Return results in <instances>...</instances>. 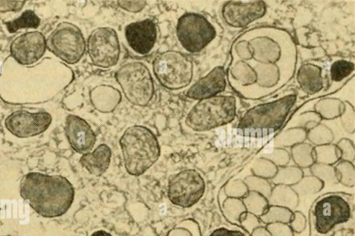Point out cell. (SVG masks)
<instances>
[{
	"label": "cell",
	"mask_w": 355,
	"mask_h": 236,
	"mask_svg": "<svg viewBox=\"0 0 355 236\" xmlns=\"http://www.w3.org/2000/svg\"><path fill=\"white\" fill-rule=\"evenodd\" d=\"M226 73L232 89L241 96L259 99L277 92L293 77L297 49L285 30L257 27L234 42Z\"/></svg>",
	"instance_id": "obj_1"
},
{
	"label": "cell",
	"mask_w": 355,
	"mask_h": 236,
	"mask_svg": "<svg viewBox=\"0 0 355 236\" xmlns=\"http://www.w3.org/2000/svg\"><path fill=\"white\" fill-rule=\"evenodd\" d=\"M19 192L36 213L46 218L65 214L75 196L73 185L65 177L35 171L22 177Z\"/></svg>",
	"instance_id": "obj_2"
},
{
	"label": "cell",
	"mask_w": 355,
	"mask_h": 236,
	"mask_svg": "<svg viewBox=\"0 0 355 236\" xmlns=\"http://www.w3.org/2000/svg\"><path fill=\"white\" fill-rule=\"evenodd\" d=\"M119 144L125 170L132 176L144 174L160 155L157 137L144 126L128 127L121 135Z\"/></svg>",
	"instance_id": "obj_3"
},
{
	"label": "cell",
	"mask_w": 355,
	"mask_h": 236,
	"mask_svg": "<svg viewBox=\"0 0 355 236\" xmlns=\"http://www.w3.org/2000/svg\"><path fill=\"white\" fill-rule=\"evenodd\" d=\"M236 115L235 97L219 94L199 100L188 112L185 124L194 131H208L231 123Z\"/></svg>",
	"instance_id": "obj_4"
},
{
	"label": "cell",
	"mask_w": 355,
	"mask_h": 236,
	"mask_svg": "<svg viewBox=\"0 0 355 236\" xmlns=\"http://www.w3.org/2000/svg\"><path fill=\"white\" fill-rule=\"evenodd\" d=\"M296 100L297 96L291 94L254 106L243 114L238 123V128L244 130H277L286 119Z\"/></svg>",
	"instance_id": "obj_5"
},
{
	"label": "cell",
	"mask_w": 355,
	"mask_h": 236,
	"mask_svg": "<svg viewBox=\"0 0 355 236\" xmlns=\"http://www.w3.org/2000/svg\"><path fill=\"white\" fill-rule=\"evenodd\" d=\"M115 78L125 98L132 104L144 107L152 101L155 86L148 67L139 61H130L121 65Z\"/></svg>",
	"instance_id": "obj_6"
},
{
	"label": "cell",
	"mask_w": 355,
	"mask_h": 236,
	"mask_svg": "<svg viewBox=\"0 0 355 236\" xmlns=\"http://www.w3.org/2000/svg\"><path fill=\"white\" fill-rule=\"evenodd\" d=\"M153 70L163 87L170 90H178L191 83L193 65L189 55L170 50L162 52L154 58Z\"/></svg>",
	"instance_id": "obj_7"
},
{
	"label": "cell",
	"mask_w": 355,
	"mask_h": 236,
	"mask_svg": "<svg viewBox=\"0 0 355 236\" xmlns=\"http://www.w3.org/2000/svg\"><path fill=\"white\" fill-rule=\"evenodd\" d=\"M46 49L69 65L78 62L85 54L86 42L81 30L74 24L61 22L46 39Z\"/></svg>",
	"instance_id": "obj_8"
},
{
	"label": "cell",
	"mask_w": 355,
	"mask_h": 236,
	"mask_svg": "<svg viewBox=\"0 0 355 236\" xmlns=\"http://www.w3.org/2000/svg\"><path fill=\"white\" fill-rule=\"evenodd\" d=\"M214 26L202 15L186 12L178 19L176 35L182 47L189 53L203 50L216 37Z\"/></svg>",
	"instance_id": "obj_9"
},
{
	"label": "cell",
	"mask_w": 355,
	"mask_h": 236,
	"mask_svg": "<svg viewBox=\"0 0 355 236\" xmlns=\"http://www.w3.org/2000/svg\"><path fill=\"white\" fill-rule=\"evenodd\" d=\"M205 191V183L198 171L184 169L170 178L167 185V196L178 206L190 208L197 203Z\"/></svg>",
	"instance_id": "obj_10"
},
{
	"label": "cell",
	"mask_w": 355,
	"mask_h": 236,
	"mask_svg": "<svg viewBox=\"0 0 355 236\" xmlns=\"http://www.w3.org/2000/svg\"><path fill=\"white\" fill-rule=\"evenodd\" d=\"M87 51L94 65L101 68L116 65L121 53L116 31L110 27H98L93 30L87 38Z\"/></svg>",
	"instance_id": "obj_11"
},
{
	"label": "cell",
	"mask_w": 355,
	"mask_h": 236,
	"mask_svg": "<svg viewBox=\"0 0 355 236\" xmlns=\"http://www.w3.org/2000/svg\"><path fill=\"white\" fill-rule=\"evenodd\" d=\"M315 230L326 234L338 224L347 221L351 217L348 202L336 194L329 195L319 200L314 206Z\"/></svg>",
	"instance_id": "obj_12"
},
{
	"label": "cell",
	"mask_w": 355,
	"mask_h": 236,
	"mask_svg": "<svg viewBox=\"0 0 355 236\" xmlns=\"http://www.w3.org/2000/svg\"><path fill=\"white\" fill-rule=\"evenodd\" d=\"M51 122L52 117L48 112H31L26 110H17L6 118L4 125L14 136L27 138L44 133Z\"/></svg>",
	"instance_id": "obj_13"
},
{
	"label": "cell",
	"mask_w": 355,
	"mask_h": 236,
	"mask_svg": "<svg viewBox=\"0 0 355 236\" xmlns=\"http://www.w3.org/2000/svg\"><path fill=\"white\" fill-rule=\"evenodd\" d=\"M46 49V38L38 31H28L18 35L10 46V56L21 65L36 63L43 57Z\"/></svg>",
	"instance_id": "obj_14"
},
{
	"label": "cell",
	"mask_w": 355,
	"mask_h": 236,
	"mask_svg": "<svg viewBox=\"0 0 355 236\" xmlns=\"http://www.w3.org/2000/svg\"><path fill=\"white\" fill-rule=\"evenodd\" d=\"M266 12L263 1H228L222 8V17L227 25L232 28H244L261 18Z\"/></svg>",
	"instance_id": "obj_15"
},
{
	"label": "cell",
	"mask_w": 355,
	"mask_h": 236,
	"mask_svg": "<svg viewBox=\"0 0 355 236\" xmlns=\"http://www.w3.org/2000/svg\"><path fill=\"white\" fill-rule=\"evenodd\" d=\"M124 35L128 44L135 53L146 55L156 43L157 25L151 19L131 22L125 26Z\"/></svg>",
	"instance_id": "obj_16"
},
{
	"label": "cell",
	"mask_w": 355,
	"mask_h": 236,
	"mask_svg": "<svg viewBox=\"0 0 355 236\" xmlns=\"http://www.w3.org/2000/svg\"><path fill=\"white\" fill-rule=\"evenodd\" d=\"M64 132L72 149L82 155L90 152L96 141V134L91 126L76 115L67 116Z\"/></svg>",
	"instance_id": "obj_17"
},
{
	"label": "cell",
	"mask_w": 355,
	"mask_h": 236,
	"mask_svg": "<svg viewBox=\"0 0 355 236\" xmlns=\"http://www.w3.org/2000/svg\"><path fill=\"white\" fill-rule=\"evenodd\" d=\"M226 86V71L223 67L216 66L192 85L186 95L199 101L219 95L225 91Z\"/></svg>",
	"instance_id": "obj_18"
},
{
	"label": "cell",
	"mask_w": 355,
	"mask_h": 236,
	"mask_svg": "<svg viewBox=\"0 0 355 236\" xmlns=\"http://www.w3.org/2000/svg\"><path fill=\"white\" fill-rule=\"evenodd\" d=\"M112 151L105 144H99L93 151L83 154L79 162L90 174L101 176L109 168Z\"/></svg>",
	"instance_id": "obj_19"
},
{
	"label": "cell",
	"mask_w": 355,
	"mask_h": 236,
	"mask_svg": "<svg viewBox=\"0 0 355 236\" xmlns=\"http://www.w3.org/2000/svg\"><path fill=\"white\" fill-rule=\"evenodd\" d=\"M296 78L301 90L306 94H315L322 90L324 86L322 68L313 63L301 65L297 71Z\"/></svg>",
	"instance_id": "obj_20"
},
{
	"label": "cell",
	"mask_w": 355,
	"mask_h": 236,
	"mask_svg": "<svg viewBox=\"0 0 355 236\" xmlns=\"http://www.w3.org/2000/svg\"><path fill=\"white\" fill-rule=\"evenodd\" d=\"M90 101L93 106L101 112H111L120 103V91L108 85L95 86L89 92Z\"/></svg>",
	"instance_id": "obj_21"
},
{
	"label": "cell",
	"mask_w": 355,
	"mask_h": 236,
	"mask_svg": "<svg viewBox=\"0 0 355 236\" xmlns=\"http://www.w3.org/2000/svg\"><path fill=\"white\" fill-rule=\"evenodd\" d=\"M270 205L284 207L293 210L298 205L299 196L291 186L276 185L268 199Z\"/></svg>",
	"instance_id": "obj_22"
},
{
	"label": "cell",
	"mask_w": 355,
	"mask_h": 236,
	"mask_svg": "<svg viewBox=\"0 0 355 236\" xmlns=\"http://www.w3.org/2000/svg\"><path fill=\"white\" fill-rule=\"evenodd\" d=\"M313 109L322 119H334L343 112L344 102L337 98H324L315 103Z\"/></svg>",
	"instance_id": "obj_23"
},
{
	"label": "cell",
	"mask_w": 355,
	"mask_h": 236,
	"mask_svg": "<svg viewBox=\"0 0 355 236\" xmlns=\"http://www.w3.org/2000/svg\"><path fill=\"white\" fill-rule=\"evenodd\" d=\"M306 140V130L300 127H289L277 134L273 140L275 148L292 147Z\"/></svg>",
	"instance_id": "obj_24"
},
{
	"label": "cell",
	"mask_w": 355,
	"mask_h": 236,
	"mask_svg": "<svg viewBox=\"0 0 355 236\" xmlns=\"http://www.w3.org/2000/svg\"><path fill=\"white\" fill-rule=\"evenodd\" d=\"M314 146L305 142L294 145L291 148V158L295 166L302 169L309 168L315 163Z\"/></svg>",
	"instance_id": "obj_25"
},
{
	"label": "cell",
	"mask_w": 355,
	"mask_h": 236,
	"mask_svg": "<svg viewBox=\"0 0 355 236\" xmlns=\"http://www.w3.org/2000/svg\"><path fill=\"white\" fill-rule=\"evenodd\" d=\"M40 22V18L33 10H26L18 17L4 24L10 33H15L19 29L37 28Z\"/></svg>",
	"instance_id": "obj_26"
},
{
	"label": "cell",
	"mask_w": 355,
	"mask_h": 236,
	"mask_svg": "<svg viewBox=\"0 0 355 236\" xmlns=\"http://www.w3.org/2000/svg\"><path fill=\"white\" fill-rule=\"evenodd\" d=\"M304 176L302 169L297 166L278 167L276 174L270 179V183L276 185L293 186Z\"/></svg>",
	"instance_id": "obj_27"
},
{
	"label": "cell",
	"mask_w": 355,
	"mask_h": 236,
	"mask_svg": "<svg viewBox=\"0 0 355 236\" xmlns=\"http://www.w3.org/2000/svg\"><path fill=\"white\" fill-rule=\"evenodd\" d=\"M313 151L315 162L334 165L340 160V152L336 144L315 146Z\"/></svg>",
	"instance_id": "obj_28"
},
{
	"label": "cell",
	"mask_w": 355,
	"mask_h": 236,
	"mask_svg": "<svg viewBox=\"0 0 355 236\" xmlns=\"http://www.w3.org/2000/svg\"><path fill=\"white\" fill-rule=\"evenodd\" d=\"M241 200L246 211L256 216L262 215L269 206L268 199L263 195L254 191H248Z\"/></svg>",
	"instance_id": "obj_29"
},
{
	"label": "cell",
	"mask_w": 355,
	"mask_h": 236,
	"mask_svg": "<svg viewBox=\"0 0 355 236\" xmlns=\"http://www.w3.org/2000/svg\"><path fill=\"white\" fill-rule=\"evenodd\" d=\"M306 139L315 146L331 144L334 139V135L327 126L319 123L306 131Z\"/></svg>",
	"instance_id": "obj_30"
},
{
	"label": "cell",
	"mask_w": 355,
	"mask_h": 236,
	"mask_svg": "<svg viewBox=\"0 0 355 236\" xmlns=\"http://www.w3.org/2000/svg\"><path fill=\"white\" fill-rule=\"evenodd\" d=\"M354 69V62L344 59L337 60L330 66V78L332 82L340 83L352 75Z\"/></svg>",
	"instance_id": "obj_31"
},
{
	"label": "cell",
	"mask_w": 355,
	"mask_h": 236,
	"mask_svg": "<svg viewBox=\"0 0 355 236\" xmlns=\"http://www.w3.org/2000/svg\"><path fill=\"white\" fill-rule=\"evenodd\" d=\"M291 187L299 196H308L320 192L324 184L314 176L310 175L304 176L298 183Z\"/></svg>",
	"instance_id": "obj_32"
},
{
	"label": "cell",
	"mask_w": 355,
	"mask_h": 236,
	"mask_svg": "<svg viewBox=\"0 0 355 236\" xmlns=\"http://www.w3.org/2000/svg\"><path fill=\"white\" fill-rule=\"evenodd\" d=\"M311 175L314 176L324 184L336 185L338 183L336 169L334 165L313 163L310 167Z\"/></svg>",
	"instance_id": "obj_33"
},
{
	"label": "cell",
	"mask_w": 355,
	"mask_h": 236,
	"mask_svg": "<svg viewBox=\"0 0 355 236\" xmlns=\"http://www.w3.org/2000/svg\"><path fill=\"white\" fill-rule=\"evenodd\" d=\"M293 213L288 208L270 205L266 212L261 215V219L265 223H287L291 221Z\"/></svg>",
	"instance_id": "obj_34"
},
{
	"label": "cell",
	"mask_w": 355,
	"mask_h": 236,
	"mask_svg": "<svg viewBox=\"0 0 355 236\" xmlns=\"http://www.w3.org/2000/svg\"><path fill=\"white\" fill-rule=\"evenodd\" d=\"M338 183L352 187L355 185V169L352 162L339 160L334 166Z\"/></svg>",
	"instance_id": "obj_35"
},
{
	"label": "cell",
	"mask_w": 355,
	"mask_h": 236,
	"mask_svg": "<svg viewBox=\"0 0 355 236\" xmlns=\"http://www.w3.org/2000/svg\"><path fill=\"white\" fill-rule=\"evenodd\" d=\"M277 169L271 161L261 157L252 164L251 171L254 176L270 180L276 174Z\"/></svg>",
	"instance_id": "obj_36"
},
{
	"label": "cell",
	"mask_w": 355,
	"mask_h": 236,
	"mask_svg": "<svg viewBox=\"0 0 355 236\" xmlns=\"http://www.w3.org/2000/svg\"><path fill=\"white\" fill-rule=\"evenodd\" d=\"M248 191H254L263 195L267 199L270 195L272 191L271 183L266 179L254 175L247 176L244 179Z\"/></svg>",
	"instance_id": "obj_37"
},
{
	"label": "cell",
	"mask_w": 355,
	"mask_h": 236,
	"mask_svg": "<svg viewBox=\"0 0 355 236\" xmlns=\"http://www.w3.org/2000/svg\"><path fill=\"white\" fill-rule=\"evenodd\" d=\"M223 211L229 220L235 221L246 210L241 199L227 197L223 203Z\"/></svg>",
	"instance_id": "obj_38"
},
{
	"label": "cell",
	"mask_w": 355,
	"mask_h": 236,
	"mask_svg": "<svg viewBox=\"0 0 355 236\" xmlns=\"http://www.w3.org/2000/svg\"><path fill=\"white\" fill-rule=\"evenodd\" d=\"M224 192L227 197L242 199L248 192V189L243 180L232 179L225 184Z\"/></svg>",
	"instance_id": "obj_39"
},
{
	"label": "cell",
	"mask_w": 355,
	"mask_h": 236,
	"mask_svg": "<svg viewBox=\"0 0 355 236\" xmlns=\"http://www.w3.org/2000/svg\"><path fill=\"white\" fill-rule=\"evenodd\" d=\"M322 119L315 111H308L297 116L291 127H300L306 131L320 123Z\"/></svg>",
	"instance_id": "obj_40"
},
{
	"label": "cell",
	"mask_w": 355,
	"mask_h": 236,
	"mask_svg": "<svg viewBox=\"0 0 355 236\" xmlns=\"http://www.w3.org/2000/svg\"><path fill=\"white\" fill-rule=\"evenodd\" d=\"M344 102V109L340 115V121L345 130L352 134L355 131V112L354 106L348 101Z\"/></svg>",
	"instance_id": "obj_41"
},
{
	"label": "cell",
	"mask_w": 355,
	"mask_h": 236,
	"mask_svg": "<svg viewBox=\"0 0 355 236\" xmlns=\"http://www.w3.org/2000/svg\"><path fill=\"white\" fill-rule=\"evenodd\" d=\"M277 167L287 166L291 160L290 153L284 148H274L272 152L263 155Z\"/></svg>",
	"instance_id": "obj_42"
},
{
	"label": "cell",
	"mask_w": 355,
	"mask_h": 236,
	"mask_svg": "<svg viewBox=\"0 0 355 236\" xmlns=\"http://www.w3.org/2000/svg\"><path fill=\"white\" fill-rule=\"evenodd\" d=\"M336 146L340 152V160L353 162L355 158L354 145L348 138H342L337 143Z\"/></svg>",
	"instance_id": "obj_43"
},
{
	"label": "cell",
	"mask_w": 355,
	"mask_h": 236,
	"mask_svg": "<svg viewBox=\"0 0 355 236\" xmlns=\"http://www.w3.org/2000/svg\"><path fill=\"white\" fill-rule=\"evenodd\" d=\"M268 230L272 236H291L290 228L284 223L275 222L268 226Z\"/></svg>",
	"instance_id": "obj_44"
},
{
	"label": "cell",
	"mask_w": 355,
	"mask_h": 236,
	"mask_svg": "<svg viewBox=\"0 0 355 236\" xmlns=\"http://www.w3.org/2000/svg\"><path fill=\"white\" fill-rule=\"evenodd\" d=\"M117 3L122 9L130 12H138L146 5V1H118Z\"/></svg>",
	"instance_id": "obj_45"
},
{
	"label": "cell",
	"mask_w": 355,
	"mask_h": 236,
	"mask_svg": "<svg viewBox=\"0 0 355 236\" xmlns=\"http://www.w3.org/2000/svg\"><path fill=\"white\" fill-rule=\"evenodd\" d=\"M239 221H241L248 231H252L254 228L259 225V222L256 215L247 211L241 214Z\"/></svg>",
	"instance_id": "obj_46"
},
{
	"label": "cell",
	"mask_w": 355,
	"mask_h": 236,
	"mask_svg": "<svg viewBox=\"0 0 355 236\" xmlns=\"http://www.w3.org/2000/svg\"><path fill=\"white\" fill-rule=\"evenodd\" d=\"M25 3L26 1H0V12L19 11Z\"/></svg>",
	"instance_id": "obj_47"
},
{
	"label": "cell",
	"mask_w": 355,
	"mask_h": 236,
	"mask_svg": "<svg viewBox=\"0 0 355 236\" xmlns=\"http://www.w3.org/2000/svg\"><path fill=\"white\" fill-rule=\"evenodd\" d=\"M209 236H245V235L239 230L219 228L214 230Z\"/></svg>",
	"instance_id": "obj_48"
},
{
	"label": "cell",
	"mask_w": 355,
	"mask_h": 236,
	"mask_svg": "<svg viewBox=\"0 0 355 236\" xmlns=\"http://www.w3.org/2000/svg\"><path fill=\"white\" fill-rule=\"evenodd\" d=\"M293 219L291 222L292 228L297 232L301 231L305 225V218L300 212H295L293 214Z\"/></svg>",
	"instance_id": "obj_49"
},
{
	"label": "cell",
	"mask_w": 355,
	"mask_h": 236,
	"mask_svg": "<svg viewBox=\"0 0 355 236\" xmlns=\"http://www.w3.org/2000/svg\"><path fill=\"white\" fill-rule=\"evenodd\" d=\"M252 236H271V235L268 230L258 228L253 231Z\"/></svg>",
	"instance_id": "obj_50"
},
{
	"label": "cell",
	"mask_w": 355,
	"mask_h": 236,
	"mask_svg": "<svg viewBox=\"0 0 355 236\" xmlns=\"http://www.w3.org/2000/svg\"><path fill=\"white\" fill-rule=\"evenodd\" d=\"M90 236H113L110 233L103 230H99L94 232Z\"/></svg>",
	"instance_id": "obj_51"
}]
</instances>
